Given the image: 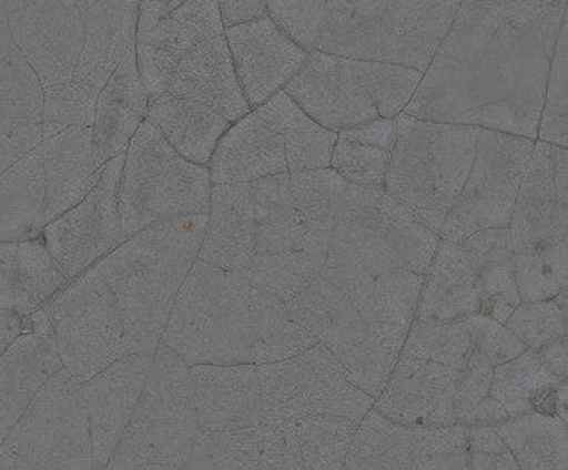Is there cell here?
Returning <instances> with one entry per match:
<instances>
[{
  "mask_svg": "<svg viewBox=\"0 0 568 470\" xmlns=\"http://www.w3.org/2000/svg\"><path fill=\"white\" fill-rule=\"evenodd\" d=\"M567 0H462L405 114L538 140Z\"/></svg>",
  "mask_w": 568,
  "mask_h": 470,
  "instance_id": "cell-1",
  "label": "cell"
},
{
  "mask_svg": "<svg viewBox=\"0 0 568 470\" xmlns=\"http://www.w3.org/2000/svg\"><path fill=\"white\" fill-rule=\"evenodd\" d=\"M462 0H270V16L304 51L429 67Z\"/></svg>",
  "mask_w": 568,
  "mask_h": 470,
  "instance_id": "cell-2",
  "label": "cell"
},
{
  "mask_svg": "<svg viewBox=\"0 0 568 470\" xmlns=\"http://www.w3.org/2000/svg\"><path fill=\"white\" fill-rule=\"evenodd\" d=\"M262 420L295 432L304 469H343L374 398L329 348L315 344L292 359L258 364Z\"/></svg>",
  "mask_w": 568,
  "mask_h": 470,
  "instance_id": "cell-3",
  "label": "cell"
},
{
  "mask_svg": "<svg viewBox=\"0 0 568 470\" xmlns=\"http://www.w3.org/2000/svg\"><path fill=\"white\" fill-rule=\"evenodd\" d=\"M209 214L162 221L124 239L95 266L123 319L130 354L154 355L204 242Z\"/></svg>",
  "mask_w": 568,
  "mask_h": 470,
  "instance_id": "cell-4",
  "label": "cell"
},
{
  "mask_svg": "<svg viewBox=\"0 0 568 470\" xmlns=\"http://www.w3.org/2000/svg\"><path fill=\"white\" fill-rule=\"evenodd\" d=\"M189 366L255 364L257 286L245 274L196 258L162 341Z\"/></svg>",
  "mask_w": 568,
  "mask_h": 470,
  "instance_id": "cell-5",
  "label": "cell"
},
{
  "mask_svg": "<svg viewBox=\"0 0 568 470\" xmlns=\"http://www.w3.org/2000/svg\"><path fill=\"white\" fill-rule=\"evenodd\" d=\"M336 140L280 90L221 136L207 164L212 185L329 167Z\"/></svg>",
  "mask_w": 568,
  "mask_h": 470,
  "instance_id": "cell-6",
  "label": "cell"
},
{
  "mask_svg": "<svg viewBox=\"0 0 568 470\" xmlns=\"http://www.w3.org/2000/svg\"><path fill=\"white\" fill-rule=\"evenodd\" d=\"M480 130L417 120L402 112L396 117L384 192L439 235L469 176Z\"/></svg>",
  "mask_w": 568,
  "mask_h": 470,
  "instance_id": "cell-7",
  "label": "cell"
},
{
  "mask_svg": "<svg viewBox=\"0 0 568 470\" xmlns=\"http://www.w3.org/2000/svg\"><path fill=\"white\" fill-rule=\"evenodd\" d=\"M202 436L190 366L161 344L108 469H186Z\"/></svg>",
  "mask_w": 568,
  "mask_h": 470,
  "instance_id": "cell-8",
  "label": "cell"
},
{
  "mask_svg": "<svg viewBox=\"0 0 568 470\" xmlns=\"http://www.w3.org/2000/svg\"><path fill=\"white\" fill-rule=\"evenodd\" d=\"M423 274L392 270L374 279L354 313L321 338L355 385L376 400L398 362L417 313Z\"/></svg>",
  "mask_w": 568,
  "mask_h": 470,
  "instance_id": "cell-9",
  "label": "cell"
},
{
  "mask_svg": "<svg viewBox=\"0 0 568 470\" xmlns=\"http://www.w3.org/2000/svg\"><path fill=\"white\" fill-rule=\"evenodd\" d=\"M438 233L388 193L346 185L326 260L361 267L373 276L412 270L426 276Z\"/></svg>",
  "mask_w": 568,
  "mask_h": 470,
  "instance_id": "cell-10",
  "label": "cell"
},
{
  "mask_svg": "<svg viewBox=\"0 0 568 470\" xmlns=\"http://www.w3.org/2000/svg\"><path fill=\"white\" fill-rule=\"evenodd\" d=\"M207 166L183 157L149 121L140 124L124 154L120 214L126 238L176 217L209 214Z\"/></svg>",
  "mask_w": 568,
  "mask_h": 470,
  "instance_id": "cell-11",
  "label": "cell"
},
{
  "mask_svg": "<svg viewBox=\"0 0 568 470\" xmlns=\"http://www.w3.org/2000/svg\"><path fill=\"white\" fill-rule=\"evenodd\" d=\"M27 333L45 338L62 367L81 382L130 355L118 302L93 267L65 283L33 314Z\"/></svg>",
  "mask_w": 568,
  "mask_h": 470,
  "instance_id": "cell-12",
  "label": "cell"
},
{
  "mask_svg": "<svg viewBox=\"0 0 568 470\" xmlns=\"http://www.w3.org/2000/svg\"><path fill=\"white\" fill-rule=\"evenodd\" d=\"M254 195V255L245 269L252 285L288 302L320 274L329 239L308 232L293 204L290 174L250 182Z\"/></svg>",
  "mask_w": 568,
  "mask_h": 470,
  "instance_id": "cell-13",
  "label": "cell"
},
{
  "mask_svg": "<svg viewBox=\"0 0 568 470\" xmlns=\"http://www.w3.org/2000/svg\"><path fill=\"white\" fill-rule=\"evenodd\" d=\"M28 469H93L92 432L83 382L62 367L6 436Z\"/></svg>",
  "mask_w": 568,
  "mask_h": 470,
  "instance_id": "cell-14",
  "label": "cell"
},
{
  "mask_svg": "<svg viewBox=\"0 0 568 470\" xmlns=\"http://www.w3.org/2000/svg\"><path fill=\"white\" fill-rule=\"evenodd\" d=\"M536 140L480 130L464 188L449 208L439 238L458 243L480 229L508 228Z\"/></svg>",
  "mask_w": 568,
  "mask_h": 470,
  "instance_id": "cell-15",
  "label": "cell"
},
{
  "mask_svg": "<svg viewBox=\"0 0 568 470\" xmlns=\"http://www.w3.org/2000/svg\"><path fill=\"white\" fill-rule=\"evenodd\" d=\"M124 154L99 171V180L80 204L47 224L40 233L50 257L65 279L78 278L126 239L120 214Z\"/></svg>",
  "mask_w": 568,
  "mask_h": 470,
  "instance_id": "cell-16",
  "label": "cell"
},
{
  "mask_svg": "<svg viewBox=\"0 0 568 470\" xmlns=\"http://www.w3.org/2000/svg\"><path fill=\"white\" fill-rule=\"evenodd\" d=\"M467 426L410 428L365 413L343 469H469Z\"/></svg>",
  "mask_w": 568,
  "mask_h": 470,
  "instance_id": "cell-17",
  "label": "cell"
},
{
  "mask_svg": "<svg viewBox=\"0 0 568 470\" xmlns=\"http://www.w3.org/2000/svg\"><path fill=\"white\" fill-rule=\"evenodd\" d=\"M283 90L308 117L331 132L381 117L365 89L364 59L308 52L304 67Z\"/></svg>",
  "mask_w": 568,
  "mask_h": 470,
  "instance_id": "cell-18",
  "label": "cell"
},
{
  "mask_svg": "<svg viewBox=\"0 0 568 470\" xmlns=\"http://www.w3.org/2000/svg\"><path fill=\"white\" fill-rule=\"evenodd\" d=\"M567 149L536 140L508 224L514 252L551 247L567 239Z\"/></svg>",
  "mask_w": 568,
  "mask_h": 470,
  "instance_id": "cell-19",
  "label": "cell"
},
{
  "mask_svg": "<svg viewBox=\"0 0 568 470\" xmlns=\"http://www.w3.org/2000/svg\"><path fill=\"white\" fill-rule=\"evenodd\" d=\"M460 376L457 367L399 354L373 409L410 428L457 425Z\"/></svg>",
  "mask_w": 568,
  "mask_h": 470,
  "instance_id": "cell-20",
  "label": "cell"
},
{
  "mask_svg": "<svg viewBox=\"0 0 568 470\" xmlns=\"http://www.w3.org/2000/svg\"><path fill=\"white\" fill-rule=\"evenodd\" d=\"M224 37L250 109L288 85L308 55L271 16L224 28Z\"/></svg>",
  "mask_w": 568,
  "mask_h": 470,
  "instance_id": "cell-21",
  "label": "cell"
},
{
  "mask_svg": "<svg viewBox=\"0 0 568 470\" xmlns=\"http://www.w3.org/2000/svg\"><path fill=\"white\" fill-rule=\"evenodd\" d=\"M65 283L42 239L0 242V355Z\"/></svg>",
  "mask_w": 568,
  "mask_h": 470,
  "instance_id": "cell-22",
  "label": "cell"
},
{
  "mask_svg": "<svg viewBox=\"0 0 568 470\" xmlns=\"http://www.w3.org/2000/svg\"><path fill=\"white\" fill-rule=\"evenodd\" d=\"M154 355L130 354L83 382L92 432L93 469H108L135 412Z\"/></svg>",
  "mask_w": 568,
  "mask_h": 470,
  "instance_id": "cell-23",
  "label": "cell"
},
{
  "mask_svg": "<svg viewBox=\"0 0 568 470\" xmlns=\"http://www.w3.org/2000/svg\"><path fill=\"white\" fill-rule=\"evenodd\" d=\"M200 431L257 428L262 420L261 381L255 364L190 366Z\"/></svg>",
  "mask_w": 568,
  "mask_h": 470,
  "instance_id": "cell-24",
  "label": "cell"
},
{
  "mask_svg": "<svg viewBox=\"0 0 568 470\" xmlns=\"http://www.w3.org/2000/svg\"><path fill=\"white\" fill-rule=\"evenodd\" d=\"M221 35L220 0H140L135 47L181 59Z\"/></svg>",
  "mask_w": 568,
  "mask_h": 470,
  "instance_id": "cell-25",
  "label": "cell"
},
{
  "mask_svg": "<svg viewBox=\"0 0 568 470\" xmlns=\"http://www.w3.org/2000/svg\"><path fill=\"white\" fill-rule=\"evenodd\" d=\"M149 93L131 49L97 96L92 126L93 166L102 170L111 159L126 154L131 140L145 121Z\"/></svg>",
  "mask_w": 568,
  "mask_h": 470,
  "instance_id": "cell-26",
  "label": "cell"
},
{
  "mask_svg": "<svg viewBox=\"0 0 568 470\" xmlns=\"http://www.w3.org/2000/svg\"><path fill=\"white\" fill-rule=\"evenodd\" d=\"M483 304L480 269L458 243L439 239L424 276L415 319L454 324L479 316Z\"/></svg>",
  "mask_w": 568,
  "mask_h": 470,
  "instance_id": "cell-27",
  "label": "cell"
},
{
  "mask_svg": "<svg viewBox=\"0 0 568 470\" xmlns=\"http://www.w3.org/2000/svg\"><path fill=\"white\" fill-rule=\"evenodd\" d=\"M255 226L250 182L214 183L199 258L224 270L245 273L254 255Z\"/></svg>",
  "mask_w": 568,
  "mask_h": 470,
  "instance_id": "cell-28",
  "label": "cell"
},
{
  "mask_svg": "<svg viewBox=\"0 0 568 470\" xmlns=\"http://www.w3.org/2000/svg\"><path fill=\"white\" fill-rule=\"evenodd\" d=\"M164 92L205 102L233 124L250 111L224 35L215 37L183 55Z\"/></svg>",
  "mask_w": 568,
  "mask_h": 470,
  "instance_id": "cell-29",
  "label": "cell"
},
{
  "mask_svg": "<svg viewBox=\"0 0 568 470\" xmlns=\"http://www.w3.org/2000/svg\"><path fill=\"white\" fill-rule=\"evenodd\" d=\"M49 177L42 142L0 174V242L39 238L47 226Z\"/></svg>",
  "mask_w": 568,
  "mask_h": 470,
  "instance_id": "cell-30",
  "label": "cell"
},
{
  "mask_svg": "<svg viewBox=\"0 0 568 470\" xmlns=\"http://www.w3.org/2000/svg\"><path fill=\"white\" fill-rule=\"evenodd\" d=\"M61 369L54 347L37 333H23L0 355V445L42 386Z\"/></svg>",
  "mask_w": 568,
  "mask_h": 470,
  "instance_id": "cell-31",
  "label": "cell"
},
{
  "mask_svg": "<svg viewBox=\"0 0 568 470\" xmlns=\"http://www.w3.org/2000/svg\"><path fill=\"white\" fill-rule=\"evenodd\" d=\"M145 121L189 161L207 166L231 121L205 102L162 92L149 99Z\"/></svg>",
  "mask_w": 568,
  "mask_h": 470,
  "instance_id": "cell-32",
  "label": "cell"
},
{
  "mask_svg": "<svg viewBox=\"0 0 568 470\" xmlns=\"http://www.w3.org/2000/svg\"><path fill=\"white\" fill-rule=\"evenodd\" d=\"M489 395L504 405L510 417L539 412L567 422V381L551 375L532 348L495 367Z\"/></svg>",
  "mask_w": 568,
  "mask_h": 470,
  "instance_id": "cell-33",
  "label": "cell"
},
{
  "mask_svg": "<svg viewBox=\"0 0 568 470\" xmlns=\"http://www.w3.org/2000/svg\"><path fill=\"white\" fill-rule=\"evenodd\" d=\"M495 429L510 448L519 469H567V422L560 417L526 412L508 417Z\"/></svg>",
  "mask_w": 568,
  "mask_h": 470,
  "instance_id": "cell-34",
  "label": "cell"
},
{
  "mask_svg": "<svg viewBox=\"0 0 568 470\" xmlns=\"http://www.w3.org/2000/svg\"><path fill=\"white\" fill-rule=\"evenodd\" d=\"M320 344L304 326H300L284 302L270 292L257 288V348L255 366L292 359Z\"/></svg>",
  "mask_w": 568,
  "mask_h": 470,
  "instance_id": "cell-35",
  "label": "cell"
},
{
  "mask_svg": "<svg viewBox=\"0 0 568 470\" xmlns=\"http://www.w3.org/2000/svg\"><path fill=\"white\" fill-rule=\"evenodd\" d=\"M568 243L515 252V282L520 300H551L568 288Z\"/></svg>",
  "mask_w": 568,
  "mask_h": 470,
  "instance_id": "cell-36",
  "label": "cell"
},
{
  "mask_svg": "<svg viewBox=\"0 0 568 470\" xmlns=\"http://www.w3.org/2000/svg\"><path fill=\"white\" fill-rule=\"evenodd\" d=\"M474 338L467 320L454 324L423 323L414 319L402 355L436 360L462 370L473 354Z\"/></svg>",
  "mask_w": 568,
  "mask_h": 470,
  "instance_id": "cell-37",
  "label": "cell"
},
{
  "mask_svg": "<svg viewBox=\"0 0 568 470\" xmlns=\"http://www.w3.org/2000/svg\"><path fill=\"white\" fill-rule=\"evenodd\" d=\"M257 428L207 432L190 453L186 469H258L261 440Z\"/></svg>",
  "mask_w": 568,
  "mask_h": 470,
  "instance_id": "cell-38",
  "label": "cell"
},
{
  "mask_svg": "<svg viewBox=\"0 0 568 470\" xmlns=\"http://www.w3.org/2000/svg\"><path fill=\"white\" fill-rule=\"evenodd\" d=\"M567 47V24H565L558 35L554 61L549 67L545 102H542L538 127V140L565 149L568 145Z\"/></svg>",
  "mask_w": 568,
  "mask_h": 470,
  "instance_id": "cell-39",
  "label": "cell"
},
{
  "mask_svg": "<svg viewBox=\"0 0 568 470\" xmlns=\"http://www.w3.org/2000/svg\"><path fill=\"white\" fill-rule=\"evenodd\" d=\"M97 96V90L77 83L43 90V139L74 126H93Z\"/></svg>",
  "mask_w": 568,
  "mask_h": 470,
  "instance_id": "cell-40",
  "label": "cell"
},
{
  "mask_svg": "<svg viewBox=\"0 0 568 470\" xmlns=\"http://www.w3.org/2000/svg\"><path fill=\"white\" fill-rule=\"evenodd\" d=\"M568 307L551 300L520 302L508 317L507 326L527 348L542 345L567 335Z\"/></svg>",
  "mask_w": 568,
  "mask_h": 470,
  "instance_id": "cell-41",
  "label": "cell"
},
{
  "mask_svg": "<svg viewBox=\"0 0 568 470\" xmlns=\"http://www.w3.org/2000/svg\"><path fill=\"white\" fill-rule=\"evenodd\" d=\"M392 152L338 139L331 155L329 167L352 185L383 192Z\"/></svg>",
  "mask_w": 568,
  "mask_h": 470,
  "instance_id": "cell-42",
  "label": "cell"
},
{
  "mask_svg": "<svg viewBox=\"0 0 568 470\" xmlns=\"http://www.w3.org/2000/svg\"><path fill=\"white\" fill-rule=\"evenodd\" d=\"M465 320L473 331L474 345L477 350L495 367L508 362L527 350L526 345L505 324L498 323L491 317L473 316Z\"/></svg>",
  "mask_w": 568,
  "mask_h": 470,
  "instance_id": "cell-43",
  "label": "cell"
},
{
  "mask_svg": "<svg viewBox=\"0 0 568 470\" xmlns=\"http://www.w3.org/2000/svg\"><path fill=\"white\" fill-rule=\"evenodd\" d=\"M495 366L477 348L469 360L462 367L460 382L457 390V425L465 426V419L476 409L483 398L491 390Z\"/></svg>",
  "mask_w": 568,
  "mask_h": 470,
  "instance_id": "cell-44",
  "label": "cell"
},
{
  "mask_svg": "<svg viewBox=\"0 0 568 470\" xmlns=\"http://www.w3.org/2000/svg\"><path fill=\"white\" fill-rule=\"evenodd\" d=\"M469 469H519L501 436L491 426H467Z\"/></svg>",
  "mask_w": 568,
  "mask_h": 470,
  "instance_id": "cell-45",
  "label": "cell"
},
{
  "mask_svg": "<svg viewBox=\"0 0 568 470\" xmlns=\"http://www.w3.org/2000/svg\"><path fill=\"white\" fill-rule=\"evenodd\" d=\"M470 257L476 260L479 269L491 264L514 263L515 252L511 243L510 229L488 228L480 229L474 235L458 242Z\"/></svg>",
  "mask_w": 568,
  "mask_h": 470,
  "instance_id": "cell-46",
  "label": "cell"
},
{
  "mask_svg": "<svg viewBox=\"0 0 568 470\" xmlns=\"http://www.w3.org/2000/svg\"><path fill=\"white\" fill-rule=\"evenodd\" d=\"M396 117H377L371 123L346 127L338 132V139L365 143V145H374V147L392 152L396 140Z\"/></svg>",
  "mask_w": 568,
  "mask_h": 470,
  "instance_id": "cell-47",
  "label": "cell"
},
{
  "mask_svg": "<svg viewBox=\"0 0 568 470\" xmlns=\"http://www.w3.org/2000/svg\"><path fill=\"white\" fill-rule=\"evenodd\" d=\"M224 28L257 21L270 16V0H220Z\"/></svg>",
  "mask_w": 568,
  "mask_h": 470,
  "instance_id": "cell-48",
  "label": "cell"
},
{
  "mask_svg": "<svg viewBox=\"0 0 568 470\" xmlns=\"http://www.w3.org/2000/svg\"><path fill=\"white\" fill-rule=\"evenodd\" d=\"M539 359L545 364L546 369L551 375L557 376L561 381H567L568 378V345L567 335L549 341L538 348Z\"/></svg>",
  "mask_w": 568,
  "mask_h": 470,
  "instance_id": "cell-49",
  "label": "cell"
},
{
  "mask_svg": "<svg viewBox=\"0 0 568 470\" xmlns=\"http://www.w3.org/2000/svg\"><path fill=\"white\" fill-rule=\"evenodd\" d=\"M508 417L510 416H508L504 405L499 403L491 395H488V397L483 398V400L477 403L476 409L467 416L465 426H491V428H495V426L505 422Z\"/></svg>",
  "mask_w": 568,
  "mask_h": 470,
  "instance_id": "cell-50",
  "label": "cell"
}]
</instances>
